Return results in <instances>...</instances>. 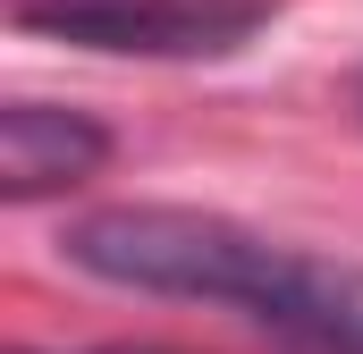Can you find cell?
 <instances>
[{"mask_svg": "<svg viewBox=\"0 0 363 354\" xmlns=\"http://www.w3.org/2000/svg\"><path fill=\"white\" fill-rule=\"evenodd\" d=\"M60 253L127 295H178L237 312L304 354H363V262L304 253L287 236H262L228 211L194 202H110L68 219Z\"/></svg>", "mask_w": 363, "mask_h": 354, "instance_id": "cell-1", "label": "cell"}, {"mask_svg": "<svg viewBox=\"0 0 363 354\" xmlns=\"http://www.w3.org/2000/svg\"><path fill=\"white\" fill-rule=\"evenodd\" d=\"M17 25L101 59H228L271 25V0H17Z\"/></svg>", "mask_w": 363, "mask_h": 354, "instance_id": "cell-2", "label": "cell"}, {"mask_svg": "<svg viewBox=\"0 0 363 354\" xmlns=\"http://www.w3.org/2000/svg\"><path fill=\"white\" fill-rule=\"evenodd\" d=\"M110 161V127L60 101H9L0 110V194L9 202H43L68 194Z\"/></svg>", "mask_w": 363, "mask_h": 354, "instance_id": "cell-3", "label": "cell"}]
</instances>
